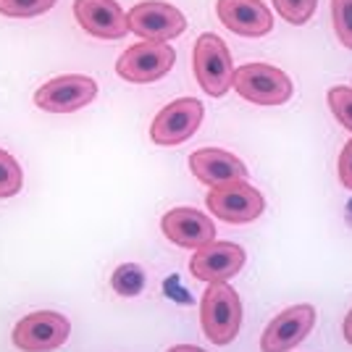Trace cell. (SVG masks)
Listing matches in <instances>:
<instances>
[{
  "label": "cell",
  "instance_id": "6da1fadb",
  "mask_svg": "<svg viewBox=\"0 0 352 352\" xmlns=\"http://www.w3.org/2000/svg\"><path fill=\"white\" fill-rule=\"evenodd\" d=\"M200 323L203 331L213 344H232L242 326V300L239 294L226 284H210L200 300Z\"/></svg>",
  "mask_w": 352,
  "mask_h": 352
},
{
  "label": "cell",
  "instance_id": "7a4b0ae2",
  "mask_svg": "<svg viewBox=\"0 0 352 352\" xmlns=\"http://www.w3.org/2000/svg\"><path fill=\"white\" fill-rule=\"evenodd\" d=\"M195 76L200 87L213 98H223L232 82H234V66H232V53L219 34L206 32L195 43V56H192Z\"/></svg>",
  "mask_w": 352,
  "mask_h": 352
},
{
  "label": "cell",
  "instance_id": "3957f363",
  "mask_svg": "<svg viewBox=\"0 0 352 352\" xmlns=\"http://www.w3.org/2000/svg\"><path fill=\"white\" fill-rule=\"evenodd\" d=\"M234 89L255 105H281L292 98V79L268 63H245L234 69Z\"/></svg>",
  "mask_w": 352,
  "mask_h": 352
},
{
  "label": "cell",
  "instance_id": "277c9868",
  "mask_svg": "<svg viewBox=\"0 0 352 352\" xmlns=\"http://www.w3.org/2000/svg\"><path fill=\"white\" fill-rule=\"evenodd\" d=\"M72 334V323L56 310H37L14 326L11 342L21 352H53Z\"/></svg>",
  "mask_w": 352,
  "mask_h": 352
},
{
  "label": "cell",
  "instance_id": "5b68a950",
  "mask_svg": "<svg viewBox=\"0 0 352 352\" xmlns=\"http://www.w3.org/2000/svg\"><path fill=\"white\" fill-rule=\"evenodd\" d=\"M174 60L176 53L171 45L145 40V43H137L121 53V58L116 60V72L126 82L147 85V82L163 79L166 74L171 72Z\"/></svg>",
  "mask_w": 352,
  "mask_h": 352
},
{
  "label": "cell",
  "instance_id": "8992f818",
  "mask_svg": "<svg viewBox=\"0 0 352 352\" xmlns=\"http://www.w3.org/2000/svg\"><path fill=\"white\" fill-rule=\"evenodd\" d=\"M206 203L208 210L226 223H250V221L261 219V213L265 210L263 195L255 187H250L248 182L210 187Z\"/></svg>",
  "mask_w": 352,
  "mask_h": 352
},
{
  "label": "cell",
  "instance_id": "52a82bcc",
  "mask_svg": "<svg viewBox=\"0 0 352 352\" xmlns=\"http://www.w3.org/2000/svg\"><path fill=\"white\" fill-rule=\"evenodd\" d=\"M98 98V82L85 74H63L34 92V103L50 113H74Z\"/></svg>",
  "mask_w": 352,
  "mask_h": 352
},
{
  "label": "cell",
  "instance_id": "ba28073f",
  "mask_svg": "<svg viewBox=\"0 0 352 352\" xmlns=\"http://www.w3.org/2000/svg\"><path fill=\"white\" fill-rule=\"evenodd\" d=\"M203 113L206 108L200 100L195 98H182L174 100L166 108H161V113L153 118V126H150V140L155 145L171 147L187 142L192 134L200 129L203 124Z\"/></svg>",
  "mask_w": 352,
  "mask_h": 352
},
{
  "label": "cell",
  "instance_id": "9c48e42d",
  "mask_svg": "<svg viewBox=\"0 0 352 352\" xmlns=\"http://www.w3.org/2000/svg\"><path fill=\"white\" fill-rule=\"evenodd\" d=\"M126 21H129V32L145 37L150 43L174 40L187 30V19L182 16V11L174 8L171 3H163V0L137 3L126 16Z\"/></svg>",
  "mask_w": 352,
  "mask_h": 352
},
{
  "label": "cell",
  "instance_id": "30bf717a",
  "mask_svg": "<svg viewBox=\"0 0 352 352\" xmlns=\"http://www.w3.org/2000/svg\"><path fill=\"white\" fill-rule=\"evenodd\" d=\"M316 323V308L313 305H292L281 310L274 321L265 326L261 337V350L263 352H287L297 347L302 339L310 334Z\"/></svg>",
  "mask_w": 352,
  "mask_h": 352
},
{
  "label": "cell",
  "instance_id": "8fae6325",
  "mask_svg": "<svg viewBox=\"0 0 352 352\" xmlns=\"http://www.w3.org/2000/svg\"><path fill=\"white\" fill-rule=\"evenodd\" d=\"M166 239L184 250H200L216 239V223L197 208H174L161 219Z\"/></svg>",
  "mask_w": 352,
  "mask_h": 352
},
{
  "label": "cell",
  "instance_id": "7c38bea8",
  "mask_svg": "<svg viewBox=\"0 0 352 352\" xmlns=\"http://www.w3.org/2000/svg\"><path fill=\"white\" fill-rule=\"evenodd\" d=\"M245 265V250L232 242H210L206 248L195 250L190 261L192 276L208 284L229 281Z\"/></svg>",
  "mask_w": 352,
  "mask_h": 352
},
{
  "label": "cell",
  "instance_id": "4fadbf2b",
  "mask_svg": "<svg viewBox=\"0 0 352 352\" xmlns=\"http://www.w3.org/2000/svg\"><path fill=\"white\" fill-rule=\"evenodd\" d=\"M74 16L92 37L121 40L129 32V21L116 0H74Z\"/></svg>",
  "mask_w": 352,
  "mask_h": 352
},
{
  "label": "cell",
  "instance_id": "5bb4252c",
  "mask_svg": "<svg viewBox=\"0 0 352 352\" xmlns=\"http://www.w3.org/2000/svg\"><path fill=\"white\" fill-rule=\"evenodd\" d=\"M216 14L226 30L242 37H263L274 27V16L263 0H219Z\"/></svg>",
  "mask_w": 352,
  "mask_h": 352
},
{
  "label": "cell",
  "instance_id": "9a60e30c",
  "mask_svg": "<svg viewBox=\"0 0 352 352\" xmlns=\"http://www.w3.org/2000/svg\"><path fill=\"white\" fill-rule=\"evenodd\" d=\"M190 168L208 187H221L232 182H245L248 179V166L239 161L236 155L219 150V147H203L195 150L190 155Z\"/></svg>",
  "mask_w": 352,
  "mask_h": 352
},
{
  "label": "cell",
  "instance_id": "2e32d148",
  "mask_svg": "<svg viewBox=\"0 0 352 352\" xmlns=\"http://www.w3.org/2000/svg\"><path fill=\"white\" fill-rule=\"evenodd\" d=\"M111 287L121 297H137L145 289V271L137 263L118 265L116 271H113V276H111Z\"/></svg>",
  "mask_w": 352,
  "mask_h": 352
},
{
  "label": "cell",
  "instance_id": "e0dca14e",
  "mask_svg": "<svg viewBox=\"0 0 352 352\" xmlns=\"http://www.w3.org/2000/svg\"><path fill=\"white\" fill-rule=\"evenodd\" d=\"M19 190H21V166L16 163L14 155L0 150V200L14 197Z\"/></svg>",
  "mask_w": 352,
  "mask_h": 352
},
{
  "label": "cell",
  "instance_id": "ac0fdd59",
  "mask_svg": "<svg viewBox=\"0 0 352 352\" xmlns=\"http://www.w3.org/2000/svg\"><path fill=\"white\" fill-rule=\"evenodd\" d=\"M331 21L339 43L352 50V0H331Z\"/></svg>",
  "mask_w": 352,
  "mask_h": 352
},
{
  "label": "cell",
  "instance_id": "d6986e66",
  "mask_svg": "<svg viewBox=\"0 0 352 352\" xmlns=\"http://www.w3.org/2000/svg\"><path fill=\"white\" fill-rule=\"evenodd\" d=\"M56 0H0V14L14 16V19H30L50 11Z\"/></svg>",
  "mask_w": 352,
  "mask_h": 352
},
{
  "label": "cell",
  "instance_id": "ffe728a7",
  "mask_svg": "<svg viewBox=\"0 0 352 352\" xmlns=\"http://www.w3.org/2000/svg\"><path fill=\"white\" fill-rule=\"evenodd\" d=\"M316 6L318 0H274V8L289 24H305L316 14Z\"/></svg>",
  "mask_w": 352,
  "mask_h": 352
},
{
  "label": "cell",
  "instance_id": "44dd1931",
  "mask_svg": "<svg viewBox=\"0 0 352 352\" xmlns=\"http://www.w3.org/2000/svg\"><path fill=\"white\" fill-rule=\"evenodd\" d=\"M329 108L337 116L339 124L352 132V87L339 85V87L329 89Z\"/></svg>",
  "mask_w": 352,
  "mask_h": 352
},
{
  "label": "cell",
  "instance_id": "7402d4cb",
  "mask_svg": "<svg viewBox=\"0 0 352 352\" xmlns=\"http://www.w3.org/2000/svg\"><path fill=\"white\" fill-rule=\"evenodd\" d=\"M339 182L352 190V140L342 147V155H339Z\"/></svg>",
  "mask_w": 352,
  "mask_h": 352
},
{
  "label": "cell",
  "instance_id": "603a6c76",
  "mask_svg": "<svg viewBox=\"0 0 352 352\" xmlns=\"http://www.w3.org/2000/svg\"><path fill=\"white\" fill-rule=\"evenodd\" d=\"M342 334H344V339L352 344V310L344 316V323H342Z\"/></svg>",
  "mask_w": 352,
  "mask_h": 352
},
{
  "label": "cell",
  "instance_id": "cb8c5ba5",
  "mask_svg": "<svg viewBox=\"0 0 352 352\" xmlns=\"http://www.w3.org/2000/svg\"><path fill=\"white\" fill-rule=\"evenodd\" d=\"M168 352H206V350H200V347H190V344H179V347H171Z\"/></svg>",
  "mask_w": 352,
  "mask_h": 352
},
{
  "label": "cell",
  "instance_id": "d4e9b609",
  "mask_svg": "<svg viewBox=\"0 0 352 352\" xmlns=\"http://www.w3.org/2000/svg\"><path fill=\"white\" fill-rule=\"evenodd\" d=\"M344 216H347V221H350V226H352V200H350V206H347V210H344Z\"/></svg>",
  "mask_w": 352,
  "mask_h": 352
}]
</instances>
